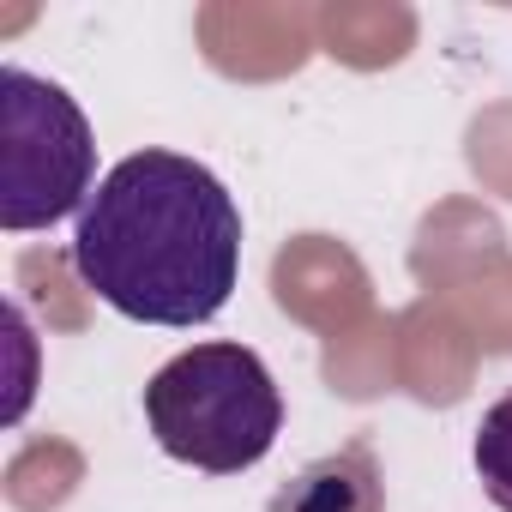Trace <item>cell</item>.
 Returning <instances> with one entry per match:
<instances>
[{"instance_id": "obj_3", "label": "cell", "mask_w": 512, "mask_h": 512, "mask_svg": "<svg viewBox=\"0 0 512 512\" xmlns=\"http://www.w3.org/2000/svg\"><path fill=\"white\" fill-rule=\"evenodd\" d=\"M97 193V133L85 109L25 67H0V229L31 235Z\"/></svg>"}, {"instance_id": "obj_4", "label": "cell", "mask_w": 512, "mask_h": 512, "mask_svg": "<svg viewBox=\"0 0 512 512\" xmlns=\"http://www.w3.org/2000/svg\"><path fill=\"white\" fill-rule=\"evenodd\" d=\"M380 506L386 494H380V470L368 446L326 452L272 494V512H380Z\"/></svg>"}, {"instance_id": "obj_1", "label": "cell", "mask_w": 512, "mask_h": 512, "mask_svg": "<svg viewBox=\"0 0 512 512\" xmlns=\"http://www.w3.org/2000/svg\"><path fill=\"white\" fill-rule=\"evenodd\" d=\"M73 272L121 320L193 332L235 296L241 211L205 163L181 151H133L79 211Z\"/></svg>"}, {"instance_id": "obj_2", "label": "cell", "mask_w": 512, "mask_h": 512, "mask_svg": "<svg viewBox=\"0 0 512 512\" xmlns=\"http://www.w3.org/2000/svg\"><path fill=\"white\" fill-rule=\"evenodd\" d=\"M151 440L205 476L253 470L284 428V392L260 350L247 344H193L145 380Z\"/></svg>"}, {"instance_id": "obj_5", "label": "cell", "mask_w": 512, "mask_h": 512, "mask_svg": "<svg viewBox=\"0 0 512 512\" xmlns=\"http://www.w3.org/2000/svg\"><path fill=\"white\" fill-rule=\"evenodd\" d=\"M470 464H476L482 494H488L500 512H512V392L482 410L476 440H470Z\"/></svg>"}]
</instances>
